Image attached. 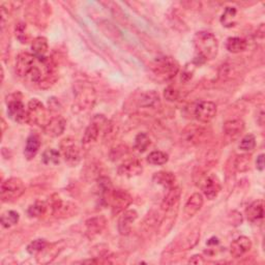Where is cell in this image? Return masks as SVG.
Returning <instances> with one entry per match:
<instances>
[{"instance_id":"obj_17","label":"cell","mask_w":265,"mask_h":265,"mask_svg":"<svg viewBox=\"0 0 265 265\" xmlns=\"http://www.w3.org/2000/svg\"><path fill=\"white\" fill-rule=\"evenodd\" d=\"M200 241V230L198 228H194L191 231L182 235V238L176 242V248L179 251H188L192 250Z\"/></svg>"},{"instance_id":"obj_11","label":"cell","mask_w":265,"mask_h":265,"mask_svg":"<svg viewBox=\"0 0 265 265\" xmlns=\"http://www.w3.org/2000/svg\"><path fill=\"white\" fill-rule=\"evenodd\" d=\"M66 242L60 241L56 243L48 244L43 251L37 255V262L40 264H49L53 262L66 248Z\"/></svg>"},{"instance_id":"obj_1","label":"cell","mask_w":265,"mask_h":265,"mask_svg":"<svg viewBox=\"0 0 265 265\" xmlns=\"http://www.w3.org/2000/svg\"><path fill=\"white\" fill-rule=\"evenodd\" d=\"M16 73L28 83L41 88L51 86L56 80L55 65L50 57H38L33 53L23 52L16 61Z\"/></svg>"},{"instance_id":"obj_31","label":"cell","mask_w":265,"mask_h":265,"mask_svg":"<svg viewBox=\"0 0 265 265\" xmlns=\"http://www.w3.org/2000/svg\"><path fill=\"white\" fill-rule=\"evenodd\" d=\"M19 220H20V216L17 212L7 211L6 213H4L2 215V218H0V223H2L3 227H5V228H11V227L17 225Z\"/></svg>"},{"instance_id":"obj_22","label":"cell","mask_w":265,"mask_h":265,"mask_svg":"<svg viewBox=\"0 0 265 265\" xmlns=\"http://www.w3.org/2000/svg\"><path fill=\"white\" fill-rule=\"evenodd\" d=\"M203 203V195L200 193H194L185 204L184 213L187 216V218H193L195 215H197L199 211L202 209Z\"/></svg>"},{"instance_id":"obj_26","label":"cell","mask_w":265,"mask_h":265,"mask_svg":"<svg viewBox=\"0 0 265 265\" xmlns=\"http://www.w3.org/2000/svg\"><path fill=\"white\" fill-rule=\"evenodd\" d=\"M224 133L231 137V138H235L238 137L239 135H241L244 130H245V123L242 120H231V121H227L224 124Z\"/></svg>"},{"instance_id":"obj_47","label":"cell","mask_w":265,"mask_h":265,"mask_svg":"<svg viewBox=\"0 0 265 265\" xmlns=\"http://www.w3.org/2000/svg\"><path fill=\"white\" fill-rule=\"evenodd\" d=\"M4 79H5V71L4 68H2V82H4Z\"/></svg>"},{"instance_id":"obj_9","label":"cell","mask_w":265,"mask_h":265,"mask_svg":"<svg viewBox=\"0 0 265 265\" xmlns=\"http://www.w3.org/2000/svg\"><path fill=\"white\" fill-rule=\"evenodd\" d=\"M8 114L11 119L19 124L27 123V110L23 102L17 97V95H12L7 98Z\"/></svg>"},{"instance_id":"obj_18","label":"cell","mask_w":265,"mask_h":265,"mask_svg":"<svg viewBox=\"0 0 265 265\" xmlns=\"http://www.w3.org/2000/svg\"><path fill=\"white\" fill-rule=\"evenodd\" d=\"M66 127H67L66 120L61 114H58L51 117L48 124L44 128V131L46 135L50 137H58L64 134Z\"/></svg>"},{"instance_id":"obj_33","label":"cell","mask_w":265,"mask_h":265,"mask_svg":"<svg viewBox=\"0 0 265 265\" xmlns=\"http://www.w3.org/2000/svg\"><path fill=\"white\" fill-rule=\"evenodd\" d=\"M42 161L45 165H57L61 162V153L54 150L49 149L43 153Z\"/></svg>"},{"instance_id":"obj_2","label":"cell","mask_w":265,"mask_h":265,"mask_svg":"<svg viewBox=\"0 0 265 265\" xmlns=\"http://www.w3.org/2000/svg\"><path fill=\"white\" fill-rule=\"evenodd\" d=\"M194 46L197 56L194 61L196 66L217 57L219 52V41L213 33L199 32L194 37Z\"/></svg>"},{"instance_id":"obj_16","label":"cell","mask_w":265,"mask_h":265,"mask_svg":"<svg viewBox=\"0 0 265 265\" xmlns=\"http://www.w3.org/2000/svg\"><path fill=\"white\" fill-rule=\"evenodd\" d=\"M182 197V190L179 187H173L168 190L167 194L165 195L162 204H161V210L164 213L170 212L174 209L179 208L180 200Z\"/></svg>"},{"instance_id":"obj_36","label":"cell","mask_w":265,"mask_h":265,"mask_svg":"<svg viewBox=\"0 0 265 265\" xmlns=\"http://www.w3.org/2000/svg\"><path fill=\"white\" fill-rule=\"evenodd\" d=\"M250 161H251V156H249V155L245 154V155L238 156L234 162V167L239 172H245L249 169Z\"/></svg>"},{"instance_id":"obj_46","label":"cell","mask_w":265,"mask_h":265,"mask_svg":"<svg viewBox=\"0 0 265 265\" xmlns=\"http://www.w3.org/2000/svg\"><path fill=\"white\" fill-rule=\"evenodd\" d=\"M217 245H219V240L217 238H212L208 242V246H217Z\"/></svg>"},{"instance_id":"obj_8","label":"cell","mask_w":265,"mask_h":265,"mask_svg":"<svg viewBox=\"0 0 265 265\" xmlns=\"http://www.w3.org/2000/svg\"><path fill=\"white\" fill-rule=\"evenodd\" d=\"M132 196L125 190H113L110 198V206L113 215L123 214L132 204Z\"/></svg>"},{"instance_id":"obj_7","label":"cell","mask_w":265,"mask_h":265,"mask_svg":"<svg viewBox=\"0 0 265 265\" xmlns=\"http://www.w3.org/2000/svg\"><path fill=\"white\" fill-rule=\"evenodd\" d=\"M108 123L109 122L106 120L104 115H96L84 132L82 137V144L86 146L97 142L101 132L105 131Z\"/></svg>"},{"instance_id":"obj_32","label":"cell","mask_w":265,"mask_h":265,"mask_svg":"<svg viewBox=\"0 0 265 265\" xmlns=\"http://www.w3.org/2000/svg\"><path fill=\"white\" fill-rule=\"evenodd\" d=\"M48 209V205L43 201H37L29 206L27 210V215L31 218H39L43 216Z\"/></svg>"},{"instance_id":"obj_42","label":"cell","mask_w":265,"mask_h":265,"mask_svg":"<svg viewBox=\"0 0 265 265\" xmlns=\"http://www.w3.org/2000/svg\"><path fill=\"white\" fill-rule=\"evenodd\" d=\"M49 108L52 112H56L58 113V111L61 110V105H60V102H58L55 98H52L50 101H49Z\"/></svg>"},{"instance_id":"obj_25","label":"cell","mask_w":265,"mask_h":265,"mask_svg":"<svg viewBox=\"0 0 265 265\" xmlns=\"http://www.w3.org/2000/svg\"><path fill=\"white\" fill-rule=\"evenodd\" d=\"M41 149V141L37 135H31L26 140V145L24 150L25 158L31 161L36 158Z\"/></svg>"},{"instance_id":"obj_23","label":"cell","mask_w":265,"mask_h":265,"mask_svg":"<svg viewBox=\"0 0 265 265\" xmlns=\"http://www.w3.org/2000/svg\"><path fill=\"white\" fill-rule=\"evenodd\" d=\"M246 216L251 223H257L263 219L264 216V202L263 200L254 201L246 210Z\"/></svg>"},{"instance_id":"obj_21","label":"cell","mask_w":265,"mask_h":265,"mask_svg":"<svg viewBox=\"0 0 265 265\" xmlns=\"http://www.w3.org/2000/svg\"><path fill=\"white\" fill-rule=\"evenodd\" d=\"M252 249V242L247 237H240L232 242L230 246V254L234 258H241Z\"/></svg>"},{"instance_id":"obj_39","label":"cell","mask_w":265,"mask_h":265,"mask_svg":"<svg viewBox=\"0 0 265 265\" xmlns=\"http://www.w3.org/2000/svg\"><path fill=\"white\" fill-rule=\"evenodd\" d=\"M164 97L168 102H175L180 98V92L173 86H168L164 91Z\"/></svg>"},{"instance_id":"obj_15","label":"cell","mask_w":265,"mask_h":265,"mask_svg":"<svg viewBox=\"0 0 265 265\" xmlns=\"http://www.w3.org/2000/svg\"><path fill=\"white\" fill-rule=\"evenodd\" d=\"M106 226H107V220L104 216H97L88 219L85 222L86 237L91 240L95 239L104 231Z\"/></svg>"},{"instance_id":"obj_20","label":"cell","mask_w":265,"mask_h":265,"mask_svg":"<svg viewBox=\"0 0 265 265\" xmlns=\"http://www.w3.org/2000/svg\"><path fill=\"white\" fill-rule=\"evenodd\" d=\"M139 107L150 111L159 110L161 107L160 96L155 91H149L141 94L139 98Z\"/></svg>"},{"instance_id":"obj_28","label":"cell","mask_w":265,"mask_h":265,"mask_svg":"<svg viewBox=\"0 0 265 265\" xmlns=\"http://www.w3.org/2000/svg\"><path fill=\"white\" fill-rule=\"evenodd\" d=\"M238 22V10L234 7H227L221 16V23L224 27L231 28Z\"/></svg>"},{"instance_id":"obj_43","label":"cell","mask_w":265,"mask_h":265,"mask_svg":"<svg viewBox=\"0 0 265 265\" xmlns=\"http://www.w3.org/2000/svg\"><path fill=\"white\" fill-rule=\"evenodd\" d=\"M189 263L191 264H204L205 260L201 255H194L190 260Z\"/></svg>"},{"instance_id":"obj_29","label":"cell","mask_w":265,"mask_h":265,"mask_svg":"<svg viewBox=\"0 0 265 265\" xmlns=\"http://www.w3.org/2000/svg\"><path fill=\"white\" fill-rule=\"evenodd\" d=\"M48 41L44 37H38L32 42L33 54H35L38 57H45L48 52Z\"/></svg>"},{"instance_id":"obj_3","label":"cell","mask_w":265,"mask_h":265,"mask_svg":"<svg viewBox=\"0 0 265 265\" xmlns=\"http://www.w3.org/2000/svg\"><path fill=\"white\" fill-rule=\"evenodd\" d=\"M74 109L77 112L90 111L95 107L97 94L94 86L86 81H77L74 85Z\"/></svg>"},{"instance_id":"obj_37","label":"cell","mask_w":265,"mask_h":265,"mask_svg":"<svg viewBox=\"0 0 265 265\" xmlns=\"http://www.w3.org/2000/svg\"><path fill=\"white\" fill-rule=\"evenodd\" d=\"M48 245L47 241L44 239H39L34 242H32L27 246V252L32 255H38L41 251L44 250V248Z\"/></svg>"},{"instance_id":"obj_12","label":"cell","mask_w":265,"mask_h":265,"mask_svg":"<svg viewBox=\"0 0 265 265\" xmlns=\"http://www.w3.org/2000/svg\"><path fill=\"white\" fill-rule=\"evenodd\" d=\"M217 105L211 101H202L195 108L196 120L202 124L211 123L217 115Z\"/></svg>"},{"instance_id":"obj_44","label":"cell","mask_w":265,"mask_h":265,"mask_svg":"<svg viewBox=\"0 0 265 265\" xmlns=\"http://www.w3.org/2000/svg\"><path fill=\"white\" fill-rule=\"evenodd\" d=\"M256 168L259 170V171H263L264 169V155L261 154L257 157V160H256Z\"/></svg>"},{"instance_id":"obj_34","label":"cell","mask_w":265,"mask_h":265,"mask_svg":"<svg viewBox=\"0 0 265 265\" xmlns=\"http://www.w3.org/2000/svg\"><path fill=\"white\" fill-rule=\"evenodd\" d=\"M169 161V157L166 153H163L161 151H155L151 153L147 157V162L155 166H162L165 165Z\"/></svg>"},{"instance_id":"obj_38","label":"cell","mask_w":265,"mask_h":265,"mask_svg":"<svg viewBox=\"0 0 265 265\" xmlns=\"http://www.w3.org/2000/svg\"><path fill=\"white\" fill-rule=\"evenodd\" d=\"M15 34L16 38L21 42V43H27L28 42V34H27V26L25 23H19L17 24L15 28Z\"/></svg>"},{"instance_id":"obj_4","label":"cell","mask_w":265,"mask_h":265,"mask_svg":"<svg viewBox=\"0 0 265 265\" xmlns=\"http://www.w3.org/2000/svg\"><path fill=\"white\" fill-rule=\"evenodd\" d=\"M152 70L161 81H170L180 73L181 66L179 62L170 56L158 57L152 64Z\"/></svg>"},{"instance_id":"obj_14","label":"cell","mask_w":265,"mask_h":265,"mask_svg":"<svg viewBox=\"0 0 265 265\" xmlns=\"http://www.w3.org/2000/svg\"><path fill=\"white\" fill-rule=\"evenodd\" d=\"M117 172H119V174L123 176V178L132 179L142 174L143 166L138 159H128L119 166Z\"/></svg>"},{"instance_id":"obj_6","label":"cell","mask_w":265,"mask_h":265,"mask_svg":"<svg viewBox=\"0 0 265 265\" xmlns=\"http://www.w3.org/2000/svg\"><path fill=\"white\" fill-rule=\"evenodd\" d=\"M25 193V185L22 180L18 178H11L5 181L0 188L3 202H14L18 200Z\"/></svg>"},{"instance_id":"obj_41","label":"cell","mask_w":265,"mask_h":265,"mask_svg":"<svg viewBox=\"0 0 265 265\" xmlns=\"http://www.w3.org/2000/svg\"><path fill=\"white\" fill-rule=\"evenodd\" d=\"M127 152H128V151H127V147H126V146H124V145L117 146L116 149L112 150V152H111V154H110L111 160H113V161L119 160V159L122 158L124 155H126Z\"/></svg>"},{"instance_id":"obj_45","label":"cell","mask_w":265,"mask_h":265,"mask_svg":"<svg viewBox=\"0 0 265 265\" xmlns=\"http://www.w3.org/2000/svg\"><path fill=\"white\" fill-rule=\"evenodd\" d=\"M264 33H265L264 24H260V26L257 28V32H256V37H257V39L263 41V40H264Z\"/></svg>"},{"instance_id":"obj_40","label":"cell","mask_w":265,"mask_h":265,"mask_svg":"<svg viewBox=\"0 0 265 265\" xmlns=\"http://www.w3.org/2000/svg\"><path fill=\"white\" fill-rule=\"evenodd\" d=\"M195 68H196V65L193 63V64H189L185 67L183 73H182V81L183 82H189L193 75H194V72H195Z\"/></svg>"},{"instance_id":"obj_5","label":"cell","mask_w":265,"mask_h":265,"mask_svg":"<svg viewBox=\"0 0 265 265\" xmlns=\"http://www.w3.org/2000/svg\"><path fill=\"white\" fill-rule=\"evenodd\" d=\"M49 120L50 119L48 117L47 109L40 100L33 99L28 103L27 124H31L33 126L35 125L44 129L48 124Z\"/></svg>"},{"instance_id":"obj_19","label":"cell","mask_w":265,"mask_h":265,"mask_svg":"<svg viewBox=\"0 0 265 265\" xmlns=\"http://www.w3.org/2000/svg\"><path fill=\"white\" fill-rule=\"evenodd\" d=\"M138 219V214L135 210H127L120 217L119 223H117V228L121 235L127 237L132 231V226Z\"/></svg>"},{"instance_id":"obj_27","label":"cell","mask_w":265,"mask_h":265,"mask_svg":"<svg viewBox=\"0 0 265 265\" xmlns=\"http://www.w3.org/2000/svg\"><path fill=\"white\" fill-rule=\"evenodd\" d=\"M247 41L239 37H231L226 41V49L233 54L244 52L247 49Z\"/></svg>"},{"instance_id":"obj_10","label":"cell","mask_w":265,"mask_h":265,"mask_svg":"<svg viewBox=\"0 0 265 265\" xmlns=\"http://www.w3.org/2000/svg\"><path fill=\"white\" fill-rule=\"evenodd\" d=\"M62 155L67 164L71 167L77 166L81 160V154L79 147L77 146L76 142L72 138H66L63 140L61 144Z\"/></svg>"},{"instance_id":"obj_30","label":"cell","mask_w":265,"mask_h":265,"mask_svg":"<svg viewBox=\"0 0 265 265\" xmlns=\"http://www.w3.org/2000/svg\"><path fill=\"white\" fill-rule=\"evenodd\" d=\"M152 141L150 136L147 135L146 133H139L136 138H135V144L134 147L135 150L138 151L139 153H145L147 150H149V147L151 146Z\"/></svg>"},{"instance_id":"obj_35","label":"cell","mask_w":265,"mask_h":265,"mask_svg":"<svg viewBox=\"0 0 265 265\" xmlns=\"http://www.w3.org/2000/svg\"><path fill=\"white\" fill-rule=\"evenodd\" d=\"M255 147H256V138L253 134L246 135L240 143V149L246 153L252 152L253 150H255Z\"/></svg>"},{"instance_id":"obj_13","label":"cell","mask_w":265,"mask_h":265,"mask_svg":"<svg viewBox=\"0 0 265 265\" xmlns=\"http://www.w3.org/2000/svg\"><path fill=\"white\" fill-rule=\"evenodd\" d=\"M201 189L206 198L209 200H214L220 194L222 186L218 176L215 174H209L201 180Z\"/></svg>"},{"instance_id":"obj_24","label":"cell","mask_w":265,"mask_h":265,"mask_svg":"<svg viewBox=\"0 0 265 265\" xmlns=\"http://www.w3.org/2000/svg\"><path fill=\"white\" fill-rule=\"evenodd\" d=\"M153 181L156 185L163 187L164 189H171L175 186V182H176V178L175 175L172 172H168V171H160L154 174Z\"/></svg>"}]
</instances>
